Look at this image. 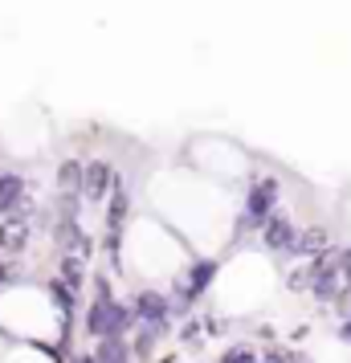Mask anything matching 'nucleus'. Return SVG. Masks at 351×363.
Listing matches in <instances>:
<instances>
[{"label": "nucleus", "mask_w": 351, "mask_h": 363, "mask_svg": "<svg viewBox=\"0 0 351 363\" xmlns=\"http://www.w3.org/2000/svg\"><path fill=\"white\" fill-rule=\"evenodd\" d=\"M139 318H135V306H123L118 298H94V306L86 314V330L94 339H106V335H127Z\"/></svg>", "instance_id": "1"}, {"label": "nucleus", "mask_w": 351, "mask_h": 363, "mask_svg": "<svg viewBox=\"0 0 351 363\" xmlns=\"http://www.w3.org/2000/svg\"><path fill=\"white\" fill-rule=\"evenodd\" d=\"M278 196H282V184L278 180H257L250 188V196H245V216H241V229H262L274 208H278Z\"/></svg>", "instance_id": "2"}, {"label": "nucleus", "mask_w": 351, "mask_h": 363, "mask_svg": "<svg viewBox=\"0 0 351 363\" xmlns=\"http://www.w3.org/2000/svg\"><path fill=\"white\" fill-rule=\"evenodd\" d=\"M29 184L17 172H4L0 176V216H29Z\"/></svg>", "instance_id": "3"}, {"label": "nucleus", "mask_w": 351, "mask_h": 363, "mask_svg": "<svg viewBox=\"0 0 351 363\" xmlns=\"http://www.w3.org/2000/svg\"><path fill=\"white\" fill-rule=\"evenodd\" d=\"M262 241H266L269 253L290 257V253H294V241H299V225H294L286 213H274L266 225H262Z\"/></svg>", "instance_id": "4"}, {"label": "nucleus", "mask_w": 351, "mask_h": 363, "mask_svg": "<svg viewBox=\"0 0 351 363\" xmlns=\"http://www.w3.org/2000/svg\"><path fill=\"white\" fill-rule=\"evenodd\" d=\"M135 318L143 327H160L167 335V318H172V302L160 290H139L135 294Z\"/></svg>", "instance_id": "5"}, {"label": "nucleus", "mask_w": 351, "mask_h": 363, "mask_svg": "<svg viewBox=\"0 0 351 363\" xmlns=\"http://www.w3.org/2000/svg\"><path fill=\"white\" fill-rule=\"evenodd\" d=\"M111 184H118V172L106 160H94V164H86V184H82V196L86 200H106L115 188Z\"/></svg>", "instance_id": "6"}, {"label": "nucleus", "mask_w": 351, "mask_h": 363, "mask_svg": "<svg viewBox=\"0 0 351 363\" xmlns=\"http://www.w3.org/2000/svg\"><path fill=\"white\" fill-rule=\"evenodd\" d=\"M57 241H62L66 253H78V257H90V253H94V241L86 237V229L74 216H62V220H57Z\"/></svg>", "instance_id": "7"}, {"label": "nucleus", "mask_w": 351, "mask_h": 363, "mask_svg": "<svg viewBox=\"0 0 351 363\" xmlns=\"http://www.w3.org/2000/svg\"><path fill=\"white\" fill-rule=\"evenodd\" d=\"M25 245H29V220L25 216H4L0 220V253H25Z\"/></svg>", "instance_id": "8"}, {"label": "nucleus", "mask_w": 351, "mask_h": 363, "mask_svg": "<svg viewBox=\"0 0 351 363\" xmlns=\"http://www.w3.org/2000/svg\"><path fill=\"white\" fill-rule=\"evenodd\" d=\"M127 213H131V192L123 188V180L115 184V192H111V204H106V229L111 233H123L127 225Z\"/></svg>", "instance_id": "9"}, {"label": "nucleus", "mask_w": 351, "mask_h": 363, "mask_svg": "<svg viewBox=\"0 0 351 363\" xmlns=\"http://www.w3.org/2000/svg\"><path fill=\"white\" fill-rule=\"evenodd\" d=\"M131 351L135 347L123 343V335H106V339H99V347H94V359L99 363H131Z\"/></svg>", "instance_id": "10"}, {"label": "nucleus", "mask_w": 351, "mask_h": 363, "mask_svg": "<svg viewBox=\"0 0 351 363\" xmlns=\"http://www.w3.org/2000/svg\"><path fill=\"white\" fill-rule=\"evenodd\" d=\"M213 274H217V262H196V265H192V274H188V281H184V290H180V298H184V302L201 298L204 286L213 281Z\"/></svg>", "instance_id": "11"}, {"label": "nucleus", "mask_w": 351, "mask_h": 363, "mask_svg": "<svg viewBox=\"0 0 351 363\" xmlns=\"http://www.w3.org/2000/svg\"><path fill=\"white\" fill-rule=\"evenodd\" d=\"M323 249H327V229H306V233H299L290 257H318Z\"/></svg>", "instance_id": "12"}, {"label": "nucleus", "mask_w": 351, "mask_h": 363, "mask_svg": "<svg viewBox=\"0 0 351 363\" xmlns=\"http://www.w3.org/2000/svg\"><path fill=\"white\" fill-rule=\"evenodd\" d=\"M82 184H86V164L66 160V164L57 167V188L62 192H82Z\"/></svg>", "instance_id": "13"}, {"label": "nucleus", "mask_w": 351, "mask_h": 363, "mask_svg": "<svg viewBox=\"0 0 351 363\" xmlns=\"http://www.w3.org/2000/svg\"><path fill=\"white\" fill-rule=\"evenodd\" d=\"M86 257H78V253H66V257H62V278L69 281V286H74V290H82L86 286Z\"/></svg>", "instance_id": "14"}, {"label": "nucleus", "mask_w": 351, "mask_h": 363, "mask_svg": "<svg viewBox=\"0 0 351 363\" xmlns=\"http://www.w3.org/2000/svg\"><path fill=\"white\" fill-rule=\"evenodd\" d=\"M160 335H164L160 327H143L139 335H135V355H147L151 347H155V339H160Z\"/></svg>", "instance_id": "15"}, {"label": "nucleus", "mask_w": 351, "mask_h": 363, "mask_svg": "<svg viewBox=\"0 0 351 363\" xmlns=\"http://www.w3.org/2000/svg\"><path fill=\"white\" fill-rule=\"evenodd\" d=\"M225 363H257V355H253L250 347H237V351H229V355H225Z\"/></svg>", "instance_id": "16"}, {"label": "nucleus", "mask_w": 351, "mask_h": 363, "mask_svg": "<svg viewBox=\"0 0 351 363\" xmlns=\"http://www.w3.org/2000/svg\"><path fill=\"white\" fill-rule=\"evenodd\" d=\"M262 363H294V355H286V351H266Z\"/></svg>", "instance_id": "17"}, {"label": "nucleus", "mask_w": 351, "mask_h": 363, "mask_svg": "<svg viewBox=\"0 0 351 363\" xmlns=\"http://www.w3.org/2000/svg\"><path fill=\"white\" fill-rule=\"evenodd\" d=\"M339 257V269H343V278L351 281V249H343V253H335Z\"/></svg>", "instance_id": "18"}, {"label": "nucleus", "mask_w": 351, "mask_h": 363, "mask_svg": "<svg viewBox=\"0 0 351 363\" xmlns=\"http://www.w3.org/2000/svg\"><path fill=\"white\" fill-rule=\"evenodd\" d=\"M94 286H99V298H115L111 294V278H94Z\"/></svg>", "instance_id": "19"}, {"label": "nucleus", "mask_w": 351, "mask_h": 363, "mask_svg": "<svg viewBox=\"0 0 351 363\" xmlns=\"http://www.w3.org/2000/svg\"><path fill=\"white\" fill-rule=\"evenodd\" d=\"M78 363H99V359H94V355H82V359H78Z\"/></svg>", "instance_id": "20"}]
</instances>
